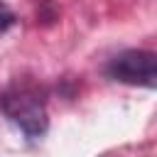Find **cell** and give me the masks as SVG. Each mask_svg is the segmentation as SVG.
Wrapping results in <instances>:
<instances>
[{"mask_svg":"<svg viewBox=\"0 0 157 157\" xmlns=\"http://www.w3.org/2000/svg\"><path fill=\"white\" fill-rule=\"evenodd\" d=\"M0 110L29 137L37 140L49 128L47 93L32 81H15L0 93Z\"/></svg>","mask_w":157,"mask_h":157,"instance_id":"6da1fadb","label":"cell"},{"mask_svg":"<svg viewBox=\"0 0 157 157\" xmlns=\"http://www.w3.org/2000/svg\"><path fill=\"white\" fill-rule=\"evenodd\" d=\"M105 74L113 81H120L128 86L155 88L157 86V56L155 52H147V49H125L108 61Z\"/></svg>","mask_w":157,"mask_h":157,"instance_id":"7a4b0ae2","label":"cell"},{"mask_svg":"<svg viewBox=\"0 0 157 157\" xmlns=\"http://www.w3.org/2000/svg\"><path fill=\"white\" fill-rule=\"evenodd\" d=\"M15 20H17V17H15V12H12V10H10V7L0 0V32L10 29V27L15 25Z\"/></svg>","mask_w":157,"mask_h":157,"instance_id":"3957f363","label":"cell"}]
</instances>
